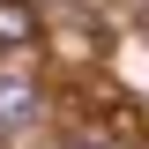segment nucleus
I'll return each instance as SVG.
<instances>
[{
	"label": "nucleus",
	"instance_id": "obj_1",
	"mask_svg": "<svg viewBox=\"0 0 149 149\" xmlns=\"http://www.w3.org/2000/svg\"><path fill=\"white\" fill-rule=\"evenodd\" d=\"M37 104H45V97H37V82H30V74H0V134L30 127V119H37Z\"/></svg>",
	"mask_w": 149,
	"mask_h": 149
},
{
	"label": "nucleus",
	"instance_id": "obj_2",
	"mask_svg": "<svg viewBox=\"0 0 149 149\" xmlns=\"http://www.w3.org/2000/svg\"><path fill=\"white\" fill-rule=\"evenodd\" d=\"M37 30H45L37 0H0V52H22V45H37Z\"/></svg>",
	"mask_w": 149,
	"mask_h": 149
},
{
	"label": "nucleus",
	"instance_id": "obj_3",
	"mask_svg": "<svg viewBox=\"0 0 149 149\" xmlns=\"http://www.w3.org/2000/svg\"><path fill=\"white\" fill-rule=\"evenodd\" d=\"M67 149H119V142H112V134H74Z\"/></svg>",
	"mask_w": 149,
	"mask_h": 149
}]
</instances>
